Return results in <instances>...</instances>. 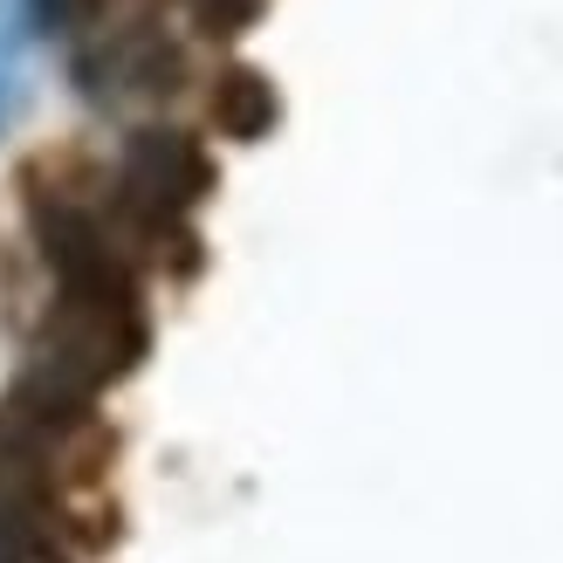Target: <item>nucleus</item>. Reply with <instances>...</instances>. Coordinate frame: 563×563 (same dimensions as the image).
Here are the masks:
<instances>
[{
    "mask_svg": "<svg viewBox=\"0 0 563 563\" xmlns=\"http://www.w3.org/2000/svg\"><path fill=\"white\" fill-rule=\"evenodd\" d=\"M220 124L241 137H262L275 124V90L255 69H228V82H220Z\"/></svg>",
    "mask_w": 563,
    "mask_h": 563,
    "instance_id": "1",
    "label": "nucleus"
},
{
    "mask_svg": "<svg viewBox=\"0 0 563 563\" xmlns=\"http://www.w3.org/2000/svg\"><path fill=\"white\" fill-rule=\"evenodd\" d=\"M192 14H200L207 35H241V27H255L262 0H192Z\"/></svg>",
    "mask_w": 563,
    "mask_h": 563,
    "instance_id": "2",
    "label": "nucleus"
},
{
    "mask_svg": "<svg viewBox=\"0 0 563 563\" xmlns=\"http://www.w3.org/2000/svg\"><path fill=\"white\" fill-rule=\"evenodd\" d=\"M14 97H21V82H14V55L0 48V131H8V118H14Z\"/></svg>",
    "mask_w": 563,
    "mask_h": 563,
    "instance_id": "3",
    "label": "nucleus"
}]
</instances>
